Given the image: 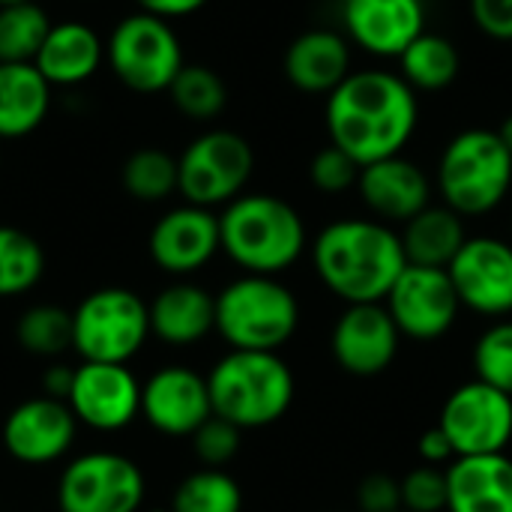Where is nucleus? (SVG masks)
I'll return each instance as SVG.
<instances>
[{"instance_id": "a18cd8bd", "label": "nucleus", "mask_w": 512, "mask_h": 512, "mask_svg": "<svg viewBox=\"0 0 512 512\" xmlns=\"http://www.w3.org/2000/svg\"><path fill=\"white\" fill-rule=\"evenodd\" d=\"M150 512H171V510H150Z\"/></svg>"}, {"instance_id": "c9c22d12", "label": "nucleus", "mask_w": 512, "mask_h": 512, "mask_svg": "<svg viewBox=\"0 0 512 512\" xmlns=\"http://www.w3.org/2000/svg\"><path fill=\"white\" fill-rule=\"evenodd\" d=\"M240 435H243V429H237L234 423L213 414L192 435V450L204 468H225L240 453Z\"/></svg>"}, {"instance_id": "c03bdc74", "label": "nucleus", "mask_w": 512, "mask_h": 512, "mask_svg": "<svg viewBox=\"0 0 512 512\" xmlns=\"http://www.w3.org/2000/svg\"><path fill=\"white\" fill-rule=\"evenodd\" d=\"M9 3H27V0H0V6H9Z\"/></svg>"}, {"instance_id": "2eb2a0df", "label": "nucleus", "mask_w": 512, "mask_h": 512, "mask_svg": "<svg viewBox=\"0 0 512 512\" xmlns=\"http://www.w3.org/2000/svg\"><path fill=\"white\" fill-rule=\"evenodd\" d=\"M66 405L81 426L120 432L141 414V381L126 363H81L75 366Z\"/></svg>"}, {"instance_id": "393cba45", "label": "nucleus", "mask_w": 512, "mask_h": 512, "mask_svg": "<svg viewBox=\"0 0 512 512\" xmlns=\"http://www.w3.org/2000/svg\"><path fill=\"white\" fill-rule=\"evenodd\" d=\"M51 108V84L33 63H0V138L36 132Z\"/></svg>"}, {"instance_id": "423d86ee", "label": "nucleus", "mask_w": 512, "mask_h": 512, "mask_svg": "<svg viewBox=\"0 0 512 512\" xmlns=\"http://www.w3.org/2000/svg\"><path fill=\"white\" fill-rule=\"evenodd\" d=\"M435 186L441 201L462 219L498 210L512 189V153L495 129H465L453 135L438 159Z\"/></svg>"}, {"instance_id": "c85d7f7f", "label": "nucleus", "mask_w": 512, "mask_h": 512, "mask_svg": "<svg viewBox=\"0 0 512 512\" xmlns=\"http://www.w3.org/2000/svg\"><path fill=\"white\" fill-rule=\"evenodd\" d=\"M48 30L51 18L36 0L0 6V63H33Z\"/></svg>"}, {"instance_id": "2f4dec72", "label": "nucleus", "mask_w": 512, "mask_h": 512, "mask_svg": "<svg viewBox=\"0 0 512 512\" xmlns=\"http://www.w3.org/2000/svg\"><path fill=\"white\" fill-rule=\"evenodd\" d=\"M18 345L33 357H60L72 348V312L54 303H39L15 321Z\"/></svg>"}, {"instance_id": "09e8293b", "label": "nucleus", "mask_w": 512, "mask_h": 512, "mask_svg": "<svg viewBox=\"0 0 512 512\" xmlns=\"http://www.w3.org/2000/svg\"><path fill=\"white\" fill-rule=\"evenodd\" d=\"M510 225H512V219H510Z\"/></svg>"}, {"instance_id": "f03ea898", "label": "nucleus", "mask_w": 512, "mask_h": 512, "mask_svg": "<svg viewBox=\"0 0 512 512\" xmlns=\"http://www.w3.org/2000/svg\"><path fill=\"white\" fill-rule=\"evenodd\" d=\"M318 282L345 306L384 303L408 267L402 237L378 219H336L309 246Z\"/></svg>"}, {"instance_id": "f257e3e1", "label": "nucleus", "mask_w": 512, "mask_h": 512, "mask_svg": "<svg viewBox=\"0 0 512 512\" xmlns=\"http://www.w3.org/2000/svg\"><path fill=\"white\" fill-rule=\"evenodd\" d=\"M420 123L417 93L387 69H354L327 96L330 144L360 168L399 156Z\"/></svg>"}, {"instance_id": "dca6fc26", "label": "nucleus", "mask_w": 512, "mask_h": 512, "mask_svg": "<svg viewBox=\"0 0 512 512\" xmlns=\"http://www.w3.org/2000/svg\"><path fill=\"white\" fill-rule=\"evenodd\" d=\"M141 417L168 438H192L210 417L207 375L189 366H162L141 384Z\"/></svg>"}, {"instance_id": "f3484780", "label": "nucleus", "mask_w": 512, "mask_h": 512, "mask_svg": "<svg viewBox=\"0 0 512 512\" xmlns=\"http://www.w3.org/2000/svg\"><path fill=\"white\" fill-rule=\"evenodd\" d=\"M3 447L6 453L30 468L60 462L78 435V420L66 402L51 396H36L9 411L3 420Z\"/></svg>"}, {"instance_id": "5701e85b", "label": "nucleus", "mask_w": 512, "mask_h": 512, "mask_svg": "<svg viewBox=\"0 0 512 512\" xmlns=\"http://www.w3.org/2000/svg\"><path fill=\"white\" fill-rule=\"evenodd\" d=\"M444 474L447 512H512V459L507 453L459 456Z\"/></svg>"}, {"instance_id": "6e6552de", "label": "nucleus", "mask_w": 512, "mask_h": 512, "mask_svg": "<svg viewBox=\"0 0 512 512\" xmlns=\"http://www.w3.org/2000/svg\"><path fill=\"white\" fill-rule=\"evenodd\" d=\"M105 60L132 93H162L186 66L174 27L147 12L126 15L111 30L105 42Z\"/></svg>"}, {"instance_id": "f704fd0d", "label": "nucleus", "mask_w": 512, "mask_h": 512, "mask_svg": "<svg viewBox=\"0 0 512 512\" xmlns=\"http://www.w3.org/2000/svg\"><path fill=\"white\" fill-rule=\"evenodd\" d=\"M357 180H360V165L333 144L318 150L309 162V183L324 195H342L348 189H357Z\"/></svg>"}, {"instance_id": "f8f14e48", "label": "nucleus", "mask_w": 512, "mask_h": 512, "mask_svg": "<svg viewBox=\"0 0 512 512\" xmlns=\"http://www.w3.org/2000/svg\"><path fill=\"white\" fill-rule=\"evenodd\" d=\"M384 306L396 321L402 339H414V342L444 339L456 327L462 312V300L453 288L450 273L441 267H417V264H408L402 270Z\"/></svg>"}, {"instance_id": "1a4fd4ad", "label": "nucleus", "mask_w": 512, "mask_h": 512, "mask_svg": "<svg viewBox=\"0 0 512 512\" xmlns=\"http://www.w3.org/2000/svg\"><path fill=\"white\" fill-rule=\"evenodd\" d=\"M177 192L195 207H225L243 195L255 171L252 144L231 129L201 132L177 159Z\"/></svg>"}, {"instance_id": "cd10ccee", "label": "nucleus", "mask_w": 512, "mask_h": 512, "mask_svg": "<svg viewBox=\"0 0 512 512\" xmlns=\"http://www.w3.org/2000/svg\"><path fill=\"white\" fill-rule=\"evenodd\" d=\"M45 276V249L15 225H0V300L33 291Z\"/></svg>"}, {"instance_id": "4468645a", "label": "nucleus", "mask_w": 512, "mask_h": 512, "mask_svg": "<svg viewBox=\"0 0 512 512\" xmlns=\"http://www.w3.org/2000/svg\"><path fill=\"white\" fill-rule=\"evenodd\" d=\"M462 309L504 321L512 315V243L501 237H468L447 267Z\"/></svg>"}, {"instance_id": "58836bf2", "label": "nucleus", "mask_w": 512, "mask_h": 512, "mask_svg": "<svg viewBox=\"0 0 512 512\" xmlns=\"http://www.w3.org/2000/svg\"><path fill=\"white\" fill-rule=\"evenodd\" d=\"M471 18L489 39L512 42V0H471Z\"/></svg>"}, {"instance_id": "bb28decb", "label": "nucleus", "mask_w": 512, "mask_h": 512, "mask_svg": "<svg viewBox=\"0 0 512 512\" xmlns=\"http://www.w3.org/2000/svg\"><path fill=\"white\" fill-rule=\"evenodd\" d=\"M399 66H402V78L408 81V87L417 93H438V90H447L456 75H459V66H462V57H459V48L441 36V33H420L399 57Z\"/></svg>"}, {"instance_id": "79ce46f5", "label": "nucleus", "mask_w": 512, "mask_h": 512, "mask_svg": "<svg viewBox=\"0 0 512 512\" xmlns=\"http://www.w3.org/2000/svg\"><path fill=\"white\" fill-rule=\"evenodd\" d=\"M72 378H75V369H72V366L54 363V366L45 369V375H42V396H51V399L66 402V396H69V390H72Z\"/></svg>"}, {"instance_id": "6ab92c4d", "label": "nucleus", "mask_w": 512, "mask_h": 512, "mask_svg": "<svg viewBox=\"0 0 512 512\" xmlns=\"http://www.w3.org/2000/svg\"><path fill=\"white\" fill-rule=\"evenodd\" d=\"M345 36L351 45L375 57H402V51L426 33L423 0H345Z\"/></svg>"}, {"instance_id": "7ed1b4c3", "label": "nucleus", "mask_w": 512, "mask_h": 512, "mask_svg": "<svg viewBox=\"0 0 512 512\" xmlns=\"http://www.w3.org/2000/svg\"><path fill=\"white\" fill-rule=\"evenodd\" d=\"M222 252L255 276L291 270L309 249V231L294 204L267 192H243L219 213Z\"/></svg>"}, {"instance_id": "473e14b6", "label": "nucleus", "mask_w": 512, "mask_h": 512, "mask_svg": "<svg viewBox=\"0 0 512 512\" xmlns=\"http://www.w3.org/2000/svg\"><path fill=\"white\" fill-rule=\"evenodd\" d=\"M180 186V168L177 159L159 147H144L135 150L126 165H123V189L135 198V201H165L168 195H174Z\"/></svg>"}, {"instance_id": "ea45409f", "label": "nucleus", "mask_w": 512, "mask_h": 512, "mask_svg": "<svg viewBox=\"0 0 512 512\" xmlns=\"http://www.w3.org/2000/svg\"><path fill=\"white\" fill-rule=\"evenodd\" d=\"M417 456L423 459V465H432V468H447V465L456 459L453 444L447 441V435H444L438 426L420 435V441H417Z\"/></svg>"}, {"instance_id": "9d476101", "label": "nucleus", "mask_w": 512, "mask_h": 512, "mask_svg": "<svg viewBox=\"0 0 512 512\" xmlns=\"http://www.w3.org/2000/svg\"><path fill=\"white\" fill-rule=\"evenodd\" d=\"M147 498L141 468L111 450L75 456L57 480L60 512H138Z\"/></svg>"}, {"instance_id": "72a5a7b5", "label": "nucleus", "mask_w": 512, "mask_h": 512, "mask_svg": "<svg viewBox=\"0 0 512 512\" xmlns=\"http://www.w3.org/2000/svg\"><path fill=\"white\" fill-rule=\"evenodd\" d=\"M474 372L480 381L512 396V321L489 324L474 345Z\"/></svg>"}, {"instance_id": "4c0bfd02", "label": "nucleus", "mask_w": 512, "mask_h": 512, "mask_svg": "<svg viewBox=\"0 0 512 512\" xmlns=\"http://www.w3.org/2000/svg\"><path fill=\"white\" fill-rule=\"evenodd\" d=\"M357 510L360 512H396L402 510V480L390 474H369L357 486Z\"/></svg>"}, {"instance_id": "aec40b11", "label": "nucleus", "mask_w": 512, "mask_h": 512, "mask_svg": "<svg viewBox=\"0 0 512 512\" xmlns=\"http://www.w3.org/2000/svg\"><path fill=\"white\" fill-rule=\"evenodd\" d=\"M357 195L372 213V219L387 225H405L432 204V180L417 162L399 153L363 165L357 180Z\"/></svg>"}, {"instance_id": "49530a36", "label": "nucleus", "mask_w": 512, "mask_h": 512, "mask_svg": "<svg viewBox=\"0 0 512 512\" xmlns=\"http://www.w3.org/2000/svg\"><path fill=\"white\" fill-rule=\"evenodd\" d=\"M396 512H411V510H396Z\"/></svg>"}, {"instance_id": "37998d69", "label": "nucleus", "mask_w": 512, "mask_h": 512, "mask_svg": "<svg viewBox=\"0 0 512 512\" xmlns=\"http://www.w3.org/2000/svg\"><path fill=\"white\" fill-rule=\"evenodd\" d=\"M495 132H498V138L504 141V147H507V150L512 153V114H507V117H504V123H501Z\"/></svg>"}, {"instance_id": "c756f323", "label": "nucleus", "mask_w": 512, "mask_h": 512, "mask_svg": "<svg viewBox=\"0 0 512 512\" xmlns=\"http://www.w3.org/2000/svg\"><path fill=\"white\" fill-rule=\"evenodd\" d=\"M171 512H243V489L225 468H201L180 480Z\"/></svg>"}, {"instance_id": "39448f33", "label": "nucleus", "mask_w": 512, "mask_h": 512, "mask_svg": "<svg viewBox=\"0 0 512 512\" xmlns=\"http://www.w3.org/2000/svg\"><path fill=\"white\" fill-rule=\"evenodd\" d=\"M300 330V300L276 276L246 273L216 294V333L231 351H282Z\"/></svg>"}, {"instance_id": "4be33fe9", "label": "nucleus", "mask_w": 512, "mask_h": 512, "mask_svg": "<svg viewBox=\"0 0 512 512\" xmlns=\"http://www.w3.org/2000/svg\"><path fill=\"white\" fill-rule=\"evenodd\" d=\"M150 336L171 348H192L216 330V294L195 282H171L150 303Z\"/></svg>"}, {"instance_id": "7c9ffc66", "label": "nucleus", "mask_w": 512, "mask_h": 512, "mask_svg": "<svg viewBox=\"0 0 512 512\" xmlns=\"http://www.w3.org/2000/svg\"><path fill=\"white\" fill-rule=\"evenodd\" d=\"M174 108L189 120H213L228 105V87L210 66L186 63L168 87Z\"/></svg>"}, {"instance_id": "a19ab883", "label": "nucleus", "mask_w": 512, "mask_h": 512, "mask_svg": "<svg viewBox=\"0 0 512 512\" xmlns=\"http://www.w3.org/2000/svg\"><path fill=\"white\" fill-rule=\"evenodd\" d=\"M141 12L156 15V18H183L198 12L201 6H207V0H135Z\"/></svg>"}, {"instance_id": "ddd939ff", "label": "nucleus", "mask_w": 512, "mask_h": 512, "mask_svg": "<svg viewBox=\"0 0 512 512\" xmlns=\"http://www.w3.org/2000/svg\"><path fill=\"white\" fill-rule=\"evenodd\" d=\"M402 348V333L384 303L345 306L330 333V354L345 375H384Z\"/></svg>"}, {"instance_id": "e433bc0d", "label": "nucleus", "mask_w": 512, "mask_h": 512, "mask_svg": "<svg viewBox=\"0 0 512 512\" xmlns=\"http://www.w3.org/2000/svg\"><path fill=\"white\" fill-rule=\"evenodd\" d=\"M402 510L447 512V474L444 468L420 465L402 477Z\"/></svg>"}, {"instance_id": "de8ad7c7", "label": "nucleus", "mask_w": 512, "mask_h": 512, "mask_svg": "<svg viewBox=\"0 0 512 512\" xmlns=\"http://www.w3.org/2000/svg\"><path fill=\"white\" fill-rule=\"evenodd\" d=\"M339 3H345V0H339Z\"/></svg>"}, {"instance_id": "b1692460", "label": "nucleus", "mask_w": 512, "mask_h": 512, "mask_svg": "<svg viewBox=\"0 0 512 512\" xmlns=\"http://www.w3.org/2000/svg\"><path fill=\"white\" fill-rule=\"evenodd\" d=\"M105 60L102 36L84 21L51 24L33 66L51 87H75L96 75Z\"/></svg>"}, {"instance_id": "a878e982", "label": "nucleus", "mask_w": 512, "mask_h": 512, "mask_svg": "<svg viewBox=\"0 0 512 512\" xmlns=\"http://www.w3.org/2000/svg\"><path fill=\"white\" fill-rule=\"evenodd\" d=\"M408 264L447 270L468 240L465 219L447 204H429L399 231Z\"/></svg>"}, {"instance_id": "20e7f679", "label": "nucleus", "mask_w": 512, "mask_h": 512, "mask_svg": "<svg viewBox=\"0 0 512 512\" xmlns=\"http://www.w3.org/2000/svg\"><path fill=\"white\" fill-rule=\"evenodd\" d=\"M213 414L237 429L279 423L297 396V378L279 351H228L207 372Z\"/></svg>"}, {"instance_id": "9b49d317", "label": "nucleus", "mask_w": 512, "mask_h": 512, "mask_svg": "<svg viewBox=\"0 0 512 512\" xmlns=\"http://www.w3.org/2000/svg\"><path fill=\"white\" fill-rule=\"evenodd\" d=\"M438 429L459 456L507 453L512 441V396L474 378L459 384L441 405Z\"/></svg>"}, {"instance_id": "a211bd4d", "label": "nucleus", "mask_w": 512, "mask_h": 512, "mask_svg": "<svg viewBox=\"0 0 512 512\" xmlns=\"http://www.w3.org/2000/svg\"><path fill=\"white\" fill-rule=\"evenodd\" d=\"M147 249L153 264L171 276L198 273L216 258V252H222L219 216L195 204L174 207L156 219Z\"/></svg>"}, {"instance_id": "412c9836", "label": "nucleus", "mask_w": 512, "mask_h": 512, "mask_svg": "<svg viewBox=\"0 0 512 512\" xmlns=\"http://www.w3.org/2000/svg\"><path fill=\"white\" fill-rule=\"evenodd\" d=\"M285 78L309 96H330L354 69H351V42L348 36L318 27L291 39L285 51Z\"/></svg>"}, {"instance_id": "0eeeda50", "label": "nucleus", "mask_w": 512, "mask_h": 512, "mask_svg": "<svg viewBox=\"0 0 512 512\" xmlns=\"http://www.w3.org/2000/svg\"><path fill=\"white\" fill-rule=\"evenodd\" d=\"M150 339V309L129 288L90 291L72 309V351L81 363H126Z\"/></svg>"}]
</instances>
